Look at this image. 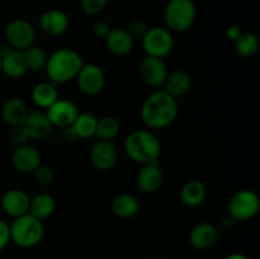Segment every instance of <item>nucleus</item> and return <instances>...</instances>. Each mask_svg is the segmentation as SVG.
I'll list each match as a JSON object with an SVG mask.
<instances>
[{
  "label": "nucleus",
  "mask_w": 260,
  "mask_h": 259,
  "mask_svg": "<svg viewBox=\"0 0 260 259\" xmlns=\"http://www.w3.org/2000/svg\"><path fill=\"white\" fill-rule=\"evenodd\" d=\"M178 112L177 99L164 89H159L145 99L140 114L145 126L151 130H161L169 127L177 119Z\"/></svg>",
  "instance_id": "obj_1"
},
{
  "label": "nucleus",
  "mask_w": 260,
  "mask_h": 259,
  "mask_svg": "<svg viewBox=\"0 0 260 259\" xmlns=\"http://www.w3.org/2000/svg\"><path fill=\"white\" fill-rule=\"evenodd\" d=\"M75 79L80 91L85 95H96L106 85L104 71L96 63H84Z\"/></svg>",
  "instance_id": "obj_10"
},
{
  "label": "nucleus",
  "mask_w": 260,
  "mask_h": 259,
  "mask_svg": "<svg viewBox=\"0 0 260 259\" xmlns=\"http://www.w3.org/2000/svg\"><path fill=\"white\" fill-rule=\"evenodd\" d=\"M32 102L41 109H47L58 99L57 85L51 81H42L33 86L30 93Z\"/></svg>",
  "instance_id": "obj_23"
},
{
  "label": "nucleus",
  "mask_w": 260,
  "mask_h": 259,
  "mask_svg": "<svg viewBox=\"0 0 260 259\" xmlns=\"http://www.w3.org/2000/svg\"><path fill=\"white\" fill-rule=\"evenodd\" d=\"M0 53H2V71L0 73L10 79H19L28 73L23 51L14 50L10 46L5 45L0 47Z\"/></svg>",
  "instance_id": "obj_13"
},
{
  "label": "nucleus",
  "mask_w": 260,
  "mask_h": 259,
  "mask_svg": "<svg viewBox=\"0 0 260 259\" xmlns=\"http://www.w3.org/2000/svg\"><path fill=\"white\" fill-rule=\"evenodd\" d=\"M9 228L10 240L19 248H33L38 245L45 236L43 221L38 220L30 213L15 217Z\"/></svg>",
  "instance_id": "obj_4"
},
{
  "label": "nucleus",
  "mask_w": 260,
  "mask_h": 259,
  "mask_svg": "<svg viewBox=\"0 0 260 259\" xmlns=\"http://www.w3.org/2000/svg\"><path fill=\"white\" fill-rule=\"evenodd\" d=\"M137 69H139V74L142 80L147 85L154 86V88L164 85L165 79L169 74L164 58L154 57L150 55H145L140 58Z\"/></svg>",
  "instance_id": "obj_9"
},
{
  "label": "nucleus",
  "mask_w": 260,
  "mask_h": 259,
  "mask_svg": "<svg viewBox=\"0 0 260 259\" xmlns=\"http://www.w3.org/2000/svg\"><path fill=\"white\" fill-rule=\"evenodd\" d=\"M84 60L80 53L70 47H62L48 55L46 74L55 85L74 80L83 68Z\"/></svg>",
  "instance_id": "obj_2"
},
{
  "label": "nucleus",
  "mask_w": 260,
  "mask_h": 259,
  "mask_svg": "<svg viewBox=\"0 0 260 259\" xmlns=\"http://www.w3.org/2000/svg\"><path fill=\"white\" fill-rule=\"evenodd\" d=\"M226 259H250V258H249V256H246L245 254L234 253V254H230V255L226 256Z\"/></svg>",
  "instance_id": "obj_39"
},
{
  "label": "nucleus",
  "mask_w": 260,
  "mask_h": 259,
  "mask_svg": "<svg viewBox=\"0 0 260 259\" xmlns=\"http://www.w3.org/2000/svg\"><path fill=\"white\" fill-rule=\"evenodd\" d=\"M197 18L193 0H169L164 9V20L170 32L182 33L190 29Z\"/></svg>",
  "instance_id": "obj_5"
},
{
  "label": "nucleus",
  "mask_w": 260,
  "mask_h": 259,
  "mask_svg": "<svg viewBox=\"0 0 260 259\" xmlns=\"http://www.w3.org/2000/svg\"><path fill=\"white\" fill-rule=\"evenodd\" d=\"M41 154L35 146L23 145L17 146L12 154V164L18 172L29 173L32 174L42 163H41Z\"/></svg>",
  "instance_id": "obj_16"
},
{
  "label": "nucleus",
  "mask_w": 260,
  "mask_h": 259,
  "mask_svg": "<svg viewBox=\"0 0 260 259\" xmlns=\"http://www.w3.org/2000/svg\"><path fill=\"white\" fill-rule=\"evenodd\" d=\"M38 25L45 35L57 37V36L63 35L69 29L70 19L63 10L48 9L40 17Z\"/></svg>",
  "instance_id": "obj_15"
},
{
  "label": "nucleus",
  "mask_w": 260,
  "mask_h": 259,
  "mask_svg": "<svg viewBox=\"0 0 260 259\" xmlns=\"http://www.w3.org/2000/svg\"><path fill=\"white\" fill-rule=\"evenodd\" d=\"M118 160V151L112 141H98L90 150V161L96 170L108 172L113 169Z\"/></svg>",
  "instance_id": "obj_12"
},
{
  "label": "nucleus",
  "mask_w": 260,
  "mask_h": 259,
  "mask_svg": "<svg viewBox=\"0 0 260 259\" xmlns=\"http://www.w3.org/2000/svg\"><path fill=\"white\" fill-rule=\"evenodd\" d=\"M10 243H12V240H10L9 223L0 218V251L4 250Z\"/></svg>",
  "instance_id": "obj_35"
},
{
  "label": "nucleus",
  "mask_w": 260,
  "mask_h": 259,
  "mask_svg": "<svg viewBox=\"0 0 260 259\" xmlns=\"http://www.w3.org/2000/svg\"><path fill=\"white\" fill-rule=\"evenodd\" d=\"M0 71H2V53H0Z\"/></svg>",
  "instance_id": "obj_40"
},
{
  "label": "nucleus",
  "mask_w": 260,
  "mask_h": 259,
  "mask_svg": "<svg viewBox=\"0 0 260 259\" xmlns=\"http://www.w3.org/2000/svg\"><path fill=\"white\" fill-rule=\"evenodd\" d=\"M104 41L109 52L118 57L129 55L135 47V40L127 32L126 28H112Z\"/></svg>",
  "instance_id": "obj_18"
},
{
  "label": "nucleus",
  "mask_w": 260,
  "mask_h": 259,
  "mask_svg": "<svg viewBox=\"0 0 260 259\" xmlns=\"http://www.w3.org/2000/svg\"><path fill=\"white\" fill-rule=\"evenodd\" d=\"M164 90L173 98L178 99L189 93L192 88V78L184 70H175L168 74L164 83Z\"/></svg>",
  "instance_id": "obj_22"
},
{
  "label": "nucleus",
  "mask_w": 260,
  "mask_h": 259,
  "mask_svg": "<svg viewBox=\"0 0 260 259\" xmlns=\"http://www.w3.org/2000/svg\"><path fill=\"white\" fill-rule=\"evenodd\" d=\"M56 210V201L48 193H40L30 198L29 212L32 216L41 221H45L53 215Z\"/></svg>",
  "instance_id": "obj_25"
},
{
  "label": "nucleus",
  "mask_w": 260,
  "mask_h": 259,
  "mask_svg": "<svg viewBox=\"0 0 260 259\" xmlns=\"http://www.w3.org/2000/svg\"><path fill=\"white\" fill-rule=\"evenodd\" d=\"M61 139L66 144H75L79 140L78 135H76L75 130L73 128V126H68L61 128Z\"/></svg>",
  "instance_id": "obj_37"
},
{
  "label": "nucleus",
  "mask_w": 260,
  "mask_h": 259,
  "mask_svg": "<svg viewBox=\"0 0 260 259\" xmlns=\"http://www.w3.org/2000/svg\"><path fill=\"white\" fill-rule=\"evenodd\" d=\"M259 196L254 190L240 189L234 193L228 202V213L235 221H248L258 215Z\"/></svg>",
  "instance_id": "obj_6"
},
{
  "label": "nucleus",
  "mask_w": 260,
  "mask_h": 259,
  "mask_svg": "<svg viewBox=\"0 0 260 259\" xmlns=\"http://www.w3.org/2000/svg\"><path fill=\"white\" fill-rule=\"evenodd\" d=\"M145 55L164 58L172 53L174 48V38L172 32L165 27H151L147 29L141 40Z\"/></svg>",
  "instance_id": "obj_7"
},
{
  "label": "nucleus",
  "mask_w": 260,
  "mask_h": 259,
  "mask_svg": "<svg viewBox=\"0 0 260 259\" xmlns=\"http://www.w3.org/2000/svg\"><path fill=\"white\" fill-rule=\"evenodd\" d=\"M30 197L23 189L13 188L2 196L0 206L5 215L15 218L29 212Z\"/></svg>",
  "instance_id": "obj_14"
},
{
  "label": "nucleus",
  "mask_w": 260,
  "mask_h": 259,
  "mask_svg": "<svg viewBox=\"0 0 260 259\" xmlns=\"http://www.w3.org/2000/svg\"><path fill=\"white\" fill-rule=\"evenodd\" d=\"M32 174L36 182L41 185H50L55 180V172L48 165L41 164Z\"/></svg>",
  "instance_id": "obj_31"
},
{
  "label": "nucleus",
  "mask_w": 260,
  "mask_h": 259,
  "mask_svg": "<svg viewBox=\"0 0 260 259\" xmlns=\"http://www.w3.org/2000/svg\"><path fill=\"white\" fill-rule=\"evenodd\" d=\"M107 4H108V0H80L81 9L89 15H96L103 12Z\"/></svg>",
  "instance_id": "obj_33"
},
{
  "label": "nucleus",
  "mask_w": 260,
  "mask_h": 259,
  "mask_svg": "<svg viewBox=\"0 0 260 259\" xmlns=\"http://www.w3.org/2000/svg\"><path fill=\"white\" fill-rule=\"evenodd\" d=\"M127 156L139 164L156 163L161 155V142L159 137L147 130H136L127 135L123 142Z\"/></svg>",
  "instance_id": "obj_3"
},
{
  "label": "nucleus",
  "mask_w": 260,
  "mask_h": 259,
  "mask_svg": "<svg viewBox=\"0 0 260 259\" xmlns=\"http://www.w3.org/2000/svg\"><path fill=\"white\" fill-rule=\"evenodd\" d=\"M149 27H147L146 23L142 19H134L128 23V27H127V32L131 35V37L134 40L136 38H140L142 40V37L145 36V33L147 32Z\"/></svg>",
  "instance_id": "obj_34"
},
{
  "label": "nucleus",
  "mask_w": 260,
  "mask_h": 259,
  "mask_svg": "<svg viewBox=\"0 0 260 259\" xmlns=\"http://www.w3.org/2000/svg\"><path fill=\"white\" fill-rule=\"evenodd\" d=\"M80 113L79 107L70 99L58 98L50 108L46 109L48 119L53 127L63 128L71 126Z\"/></svg>",
  "instance_id": "obj_11"
},
{
  "label": "nucleus",
  "mask_w": 260,
  "mask_h": 259,
  "mask_svg": "<svg viewBox=\"0 0 260 259\" xmlns=\"http://www.w3.org/2000/svg\"><path fill=\"white\" fill-rule=\"evenodd\" d=\"M96 122H98V118L93 113H89V112H83L81 113L80 112L71 126L75 130L79 139L86 140L95 136Z\"/></svg>",
  "instance_id": "obj_28"
},
{
  "label": "nucleus",
  "mask_w": 260,
  "mask_h": 259,
  "mask_svg": "<svg viewBox=\"0 0 260 259\" xmlns=\"http://www.w3.org/2000/svg\"><path fill=\"white\" fill-rule=\"evenodd\" d=\"M140 211V202L134 195L121 193L112 201V212L118 218H131Z\"/></svg>",
  "instance_id": "obj_24"
},
{
  "label": "nucleus",
  "mask_w": 260,
  "mask_h": 259,
  "mask_svg": "<svg viewBox=\"0 0 260 259\" xmlns=\"http://www.w3.org/2000/svg\"><path fill=\"white\" fill-rule=\"evenodd\" d=\"M5 40L14 50L24 51L35 45L36 30L28 20L17 18L10 20L5 27Z\"/></svg>",
  "instance_id": "obj_8"
},
{
  "label": "nucleus",
  "mask_w": 260,
  "mask_h": 259,
  "mask_svg": "<svg viewBox=\"0 0 260 259\" xmlns=\"http://www.w3.org/2000/svg\"><path fill=\"white\" fill-rule=\"evenodd\" d=\"M112 27L109 25V23L104 22V20H98L95 24L93 25V33L96 38H101V40H106L107 36L111 32Z\"/></svg>",
  "instance_id": "obj_36"
},
{
  "label": "nucleus",
  "mask_w": 260,
  "mask_h": 259,
  "mask_svg": "<svg viewBox=\"0 0 260 259\" xmlns=\"http://www.w3.org/2000/svg\"><path fill=\"white\" fill-rule=\"evenodd\" d=\"M28 107L24 102L18 96H10L5 99L2 106V117L7 124L10 127L22 126L27 118Z\"/></svg>",
  "instance_id": "obj_20"
},
{
  "label": "nucleus",
  "mask_w": 260,
  "mask_h": 259,
  "mask_svg": "<svg viewBox=\"0 0 260 259\" xmlns=\"http://www.w3.org/2000/svg\"><path fill=\"white\" fill-rule=\"evenodd\" d=\"M23 56H24V61L28 71L40 73V71H43L46 69L48 55L41 46H30L27 50L23 51Z\"/></svg>",
  "instance_id": "obj_27"
},
{
  "label": "nucleus",
  "mask_w": 260,
  "mask_h": 259,
  "mask_svg": "<svg viewBox=\"0 0 260 259\" xmlns=\"http://www.w3.org/2000/svg\"><path fill=\"white\" fill-rule=\"evenodd\" d=\"M235 51L241 57H251L259 51L258 36L250 32H243V35L234 42Z\"/></svg>",
  "instance_id": "obj_30"
},
{
  "label": "nucleus",
  "mask_w": 260,
  "mask_h": 259,
  "mask_svg": "<svg viewBox=\"0 0 260 259\" xmlns=\"http://www.w3.org/2000/svg\"><path fill=\"white\" fill-rule=\"evenodd\" d=\"M137 187L144 193H154L162 183V172L159 163L144 164L136 175Z\"/></svg>",
  "instance_id": "obj_19"
},
{
  "label": "nucleus",
  "mask_w": 260,
  "mask_h": 259,
  "mask_svg": "<svg viewBox=\"0 0 260 259\" xmlns=\"http://www.w3.org/2000/svg\"><path fill=\"white\" fill-rule=\"evenodd\" d=\"M24 128L27 130L30 140H43L52 131V124L48 119L46 112L35 111L29 112L23 123Z\"/></svg>",
  "instance_id": "obj_21"
},
{
  "label": "nucleus",
  "mask_w": 260,
  "mask_h": 259,
  "mask_svg": "<svg viewBox=\"0 0 260 259\" xmlns=\"http://www.w3.org/2000/svg\"><path fill=\"white\" fill-rule=\"evenodd\" d=\"M9 140L15 147L17 146H23V145H27L29 141V135H28L27 130L24 128V126H15L12 127L9 132Z\"/></svg>",
  "instance_id": "obj_32"
},
{
  "label": "nucleus",
  "mask_w": 260,
  "mask_h": 259,
  "mask_svg": "<svg viewBox=\"0 0 260 259\" xmlns=\"http://www.w3.org/2000/svg\"><path fill=\"white\" fill-rule=\"evenodd\" d=\"M206 195L207 190L205 184L197 179L187 182L180 189V200L188 207H197L202 205L206 200Z\"/></svg>",
  "instance_id": "obj_26"
},
{
  "label": "nucleus",
  "mask_w": 260,
  "mask_h": 259,
  "mask_svg": "<svg viewBox=\"0 0 260 259\" xmlns=\"http://www.w3.org/2000/svg\"><path fill=\"white\" fill-rule=\"evenodd\" d=\"M190 245L198 250L212 248L218 240V230L213 223L200 222L192 228L188 236Z\"/></svg>",
  "instance_id": "obj_17"
},
{
  "label": "nucleus",
  "mask_w": 260,
  "mask_h": 259,
  "mask_svg": "<svg viewBox=\"0 0 260 259\" xmlns=\"http://www.w3.org/2000/svg\"><path fill=\"white\" fill-rule=\"evenodd\" d=\"M241 35H243V29H241L239 25L233 24V25H229V27L226 28V38H228L229 41L235 42Z\"/></svg>",
  "instance_id": "obj_38"
},
{
  "label": "nucleus",
  "mask_w": 260,
  "mask_h": 259,
  "mask_svg": "<svg viewBox=\"0 0 260 259\" xmlns=\"http://www.w3.org/2000/svg\"><path fill=\"white\" fill-rule=\"evenodd\" d=\"M121 131V124L116 117L104 116L96 122L95 136L101 141H113Z\"/></svg>",
  "instance_id": "obj_29"
}]
</instances>
